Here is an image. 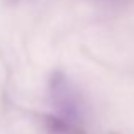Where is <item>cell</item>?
<instances>
[{
	"label": "cell",
	"mask_w": 134,
	"mask_h": 134,
	"mask_svg": "<svg viewBox=\"0 0 134 134\" xmlns=\"http://www.w3.org/2000/svg\"><path fill=\"white\" fill-rule=\"evenodd\" d=\"M48 126L56 134H85L83 131H80L75 124H71V121H68V119L48 117Z\"/></svg>",
	"instance_id": "2"
},
{
	"label": "cell",
	"mask_w": 134,
	"mask_h": 134,
	"mask_svg": "<svg viewBox=\"0 0 134 134\" xmlns=\"http://www.w3.org/2000/svg\"><path fill=\"white\" fill-rule=\"evenodd\" d=\"M53 98L65 119L71 121L78 117V102L70 92V87L65 80H53Z\"/></svg>",
	"instance_id": "1"
}]
</instances>
